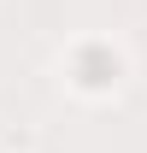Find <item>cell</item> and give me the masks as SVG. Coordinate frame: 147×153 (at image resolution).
<instances>
[{
	"instance_id": "6da1fadb",
	"label": "cell",
	"mask_w": 147,
	"mask_h": 153,
	"mask_svg": "<svg viewBox=\"0 0 147 153\" xmlns=\"http://www.w3.org/2000/svg\"><path fill=\"white\" fill-rule=\"evenodd\" d=\"M71 76H76V88H88V94H100V88H112L118 76H124V59L112 53L106 41H88L82 53L71 59Z\"/></svg>"
}]
</instances>
